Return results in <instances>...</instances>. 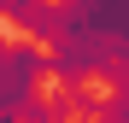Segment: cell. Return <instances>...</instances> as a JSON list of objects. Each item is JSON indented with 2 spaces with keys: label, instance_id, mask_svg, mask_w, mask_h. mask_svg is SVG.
Instances as JSON below:
<instances>
[{
  "label": "cell",
  "instance_id": "1",
  "mask_svg": "<svg viewBox=\"0 0 129 123\" xmlns=\"http://www.w3.org/2000/svg\"><path fill=\"white\" fill-rule=\"evenodd\" d=\"M0 18L24 24L35 41H94L100 53H117L129 47V0H0Z\"/></svg>",
  "mask_w": 129,
  "mask_h": 123
},
{
  "label": "cell",
  "instance_id": "2",
  "mask_svg": "<svg viewBox=\"0 0 129 123\" xmlns=\"http://www.w3.org/2000/svg\"><path fill=\"white\" fill-rule=\"evenodd\" d=\"M53 76V53L35 41H6L0 35V123H18V106L35 100V82Z\"/></svg>",
  "mask_w": 129,
  "mask_h": 123
},
{
  "label": "cell",
  "instance_id": "3",
  "mask_svg": "<svg viewBox=\"0 0 129 123\" xmlns=\"http://www.w3.org/2000/svg\"><path fill=\"white\" fill-rule=\"evenodd\" d=\"M53 106H59V117H64V123H71V117H100V106H106V100L88 88V82H64Z\"/></svg>",
  "mask_w": 129,
  "mask_h": 123
},
{
  "label": "cell",
  "instance_id": "4",
  "mask_svg": "<svg viewBox=\"0 0 129 123\" xmlns=\"http://www.w3.org/2000/svg\"><path fill=\"white\" fill-rule=\"evenodd\" d=\"M18 123H64V117H59L53 100H24L18 106Z\"/></svg>",
  "mask_w": 129,
  "mask_h": 123
},
{
  "label": "cell",
  "instance_id": "5",
  "mask_svg": "<svg viewBox=\"0 0 129 123\" xmlns=\"http://www.w3.org/2000/svg\"><path fill=\"white\" fill-rule=\"evenodd\" d=\"M94 123H129V88H112V100L100 106Z\"/></svg>",
  "mask_w": 129,
  "mask_h": 123
}]
</instances>
